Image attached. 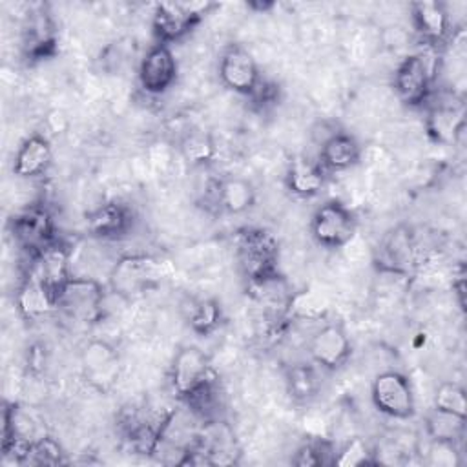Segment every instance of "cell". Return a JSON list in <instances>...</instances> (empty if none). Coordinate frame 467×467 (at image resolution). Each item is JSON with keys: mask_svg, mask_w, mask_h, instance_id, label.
Returning <instances> with one entry per match:
<instances>
[{"mask_svg": "<svg viewBox=\"0 0 467 467\" xmlns=\"http://www.w3.org/2000/svg\"><path fill=\"white\" fill-rule=\"evenodd\" d=\"M237 263L246 283L263 281L279 274V243L272 232L248 226L235 235Z\"/></svg>", "mask_w": 467, "mask_h": 467, "instance_id": "1", "label": "cell"}, {"mask_svg": "<svg viewBox=\"0 0 467 467\" xmlns=\"http://www.w3.org/2000/svg\"><path fill=\"white\" fill-rule=\"evenodd\" d=\"M215 7L212 2H159L151 15V33L157 44L171 46L186 38Z\"/></svg>", "mask_w": 467, "mask_h": 467, "instance_id": "2", "label": "cell"}, {"mask_svg": "<svg viewBox=\"0 0 467 467\" xmlns=\"http://www.w3.org/2000/svg\"><path fill=\"white\" fill-rule=\"evenodd\" d=\"M436 66L427 53H410L394 69L392 88L400 102L409 108H423L434 93Z\"/></svg>", "mask_w": 467, "mask_h": 467, "instance_id": "3", "label": "cell"}, {"mask_svg": "<svg viewBox=\"0 0 467 467\" xmlns=\"http://www.w3.org/2000/svg\"><path fill=\"white\" fill-rule=\"evenodd\" d=\"M168 265L150 254H126L109 272V286L122 297L139 296L162 281Z\"/></svg>", "mask_w": 467, "mask_h": 467, "instance_id": "4", "label": "cell"}, {"mask_svg": "<svg viewBox=\"0 0 467 467\" xmlns=\"http://www.w3.org/2000/svg\"><path fill=\"white\" fill-rule=\"evenodd\" d=\"M106 286L86 275H71L57 297V310L75 323L95 325L104 317Z\"/></svg>", "mask_w": 467, "mask_h": 467, "instance_id": "5", "label": "cell"}, {"mask_svg": "<svg viewBox=\"0 0 467 467\" xmlns=\"http://www.w3.org/2000/svg\"><path fill=\"white\" fill-rule=\"evenodd\" d=\"M15 244L24 250L29 259L58 241L57 224L51 212L42 204H29L18 212L9 224Z\"/></svg>", "mask_w": 467, "mask_h": 467, "instance_id": "6", "label": "cell"}, {"mask_svg": "<svg viewBox=\"0 0 467 467\" xmlns=\"http://www.w3.org/2000/svg\"><path fill=\"white\" fill-rule=\"evenodd\" d=\"M374 409L392 420H410L416 412V400L410 379L394 368L376 374L370 385Z\"/></svg>", "mask_w": 467, "mask_h": 467, "instance_id": "7", "label": "cell"}, {"mask_svg": "<svg viewBox=\"0 0 467 467\" xmlns=\"http://www.w3.org/2000/svg\"><path fill=\"white\" fill-rule=\"evenodd\" d=\"M358 230L356 213L341 201L330 199L323 202L312 215L310 234L314 241L327 250L347 246Z\"/></svg>", "mask_w": 467, "mask_h": 467, "instance_id": "8", "label": "cell"}, {"mask_svg": "<svg viewBox=\"0 0 467 467\" xmlns=\"http://www.w3.org/2000/svg\"><path fill=\"white\" fill-rule=\"evenodd\" d=\"M416 239L407 224H398L387 230L374 252L376 268L387 275H409L416 266Z\"/></svg>", "mask_w": 467, "mask_h": 467, "instance_id": "9", "label": "cell"}, {"mask_svg": "<svg viewBox=\"0 0 467 467\" xmlns=\"http://www.w3.org/2000/svg\"><path fill=\"white\" fill-rule=\"evenodd\" d=\"M80 370L95 392L108 394L120 378V356L109 341L91 339L80 352Z\"/></svg>", "mask_w": 467, "mask_h": 467, "instance_id": "10", "label": "cell"}, {"mask_svg": "<svg viewBox=\"0 0 467 467\" xmlns=\"http://www.w3.org/2000/svg\"><path fill=\"white\" fill-rule=\"evenodd\" d=\"M219 80L241 97H250L263 80L255 57L243 44H228L219 55Z\"/></svg>", "mask_w": 467, "mask_h": 467, "instance_id": "11", "label": "cell"}, {"mask_svg": "<svg viewBox=\"0 0 467 467\" xmlns=\"http://www.w3.org/2000/svg\"><path fill=\"white\" fill-rule=\"evenodd\" d=\"M210 358L195 345L181 347L170 367V385L179 401L192 396L202 383L213 376Z\"/></svg>", "mask_w": 467, "mask_h": 467, "instance_id": "12", "label": "cell"}, {"mask_svg": "<svg viewBox=\"0 0 467 467\" xmlns=\"http://www.w3.org/2000/svg\"><path fill=\"white\" fill-rule=\"evenodd\" d=\"M179 64L171 51V46L153 44L139 62V86L148 95L166 93L177 80Z\"/></svg>", "mask_w": 467, "mask_h": 467, "instance_id": "13", "label": "cell"}, {"mask_svg": "<svg viewBox=\"0 0 467 467\" xmlns=\"http://www.w3.org/2000/svg\"><path fill=\"white\" fill-rule=\"evenodd\" d=\"M57 29L51 15L36 5L26 15L22 26V53L27 62H42L57 53Z\"/></svg>", "mask_w": 467, "mask_h": 467, "instance_id": "14", "label": "cell"}, {"mask_svg": "<svg viewBox=\"0 0 467 467\" xmlns=\"http://www.w3.org/2000/svg\"><path fill=\"white\" fill-rule=\"evenodd\" d=\"M312 363L325 370H337L347 365L352 354L350 337L341 323H327L317 328L308 341Z\"/></svg>", "mask_w": 467, "mask_h": 467, "instance_id": "15", "label": "cell"}, {"mask_svg": "<svg viewBox=\"0 0 467 467\" xmlns=\"http://www.w3.org/2000/svg\"><path fill=\"white\" fill-rule=\"evenodd\" d=\"M135 212L120 201H108L86 215V228L97 239H120L133 230Z\"/></svg>", "mask_w": 467, "mask_h": 467, "instance_id": "16", "label": "cell"}, {"mask_svg": "<svg viewBox=\"0 0 467 467\" xmlns=\"http://www.w3.org/2000/svg\"><path fill=\"white\" fill-rule=\"evenodd\" d=\"M414 31L429 46H440L451 35V15L441 2L421 0L410 4Z\"/></svg>", "mask_w": 467, "mask_h": 467, "instance_id": "17", "label": "cell"}, {"mask_svg": "<svg viewBox=\"0 0 467 467\" xmlns=\"http://www.w3.org/2000/svg\"><path fill=\"white\" fill-rule=\"evenodd\" d=\"M15 305L18 314L27 321H35L57 310V301L53 294L31 265L16 288Z\"/></svg>", "mask_w": 467, "mask_h": 467, "instance_id": "18", "label": "cell"}, {"mask_svg": "<svg viewBox=\"0 0 467 467\" xmlns=\"http://www.w3.org/2000/svg\"><path fill=\"white\" fill-rule=\"evenodd\" d=\"M286 190L299 199H312L321 193L327 184V170L319 161L306 155H296L285 171Z\"/></svg>", "mask_w": 467, "mask_h": 467, "instance_id": "19", "label": "cell"}, {"mask_svg": "<svg viewBox=\"0 0 467 467\" xmlns=\"http://www.w3.org/2000/svg\"><path fill=\"white\" fill-rule=\"evenodd\" d=\"M53 161V148L46 135L33 133L22 140L13 159V173L20 179H35L47 171Z\"/></svg>", "mask_w": 467, "mask_h": 467, "instance_id": "20", "label": "cell"}, {"mask_svg": "<svg viewBox=\"0 0 467 467\" xmlns=\"http://www.w3.org/2000/svg\"><path fill=\"white\" fill-rule=\"evenodd\" d=\"M29 265L36 270V274L40 275V279L44 281V285L49 288V292L57 301L60 290L71 277L69 250L60 241H57L55 244L40 252L36 257H31Z\"/></svg>", "mask_w": 467, "mask_h": 467, "instance_id": "21", "label": "cell"}, {"mask_svg": "<svg viewBox=\"0 0 467 467\" xmlns=\"http://www.w3.org/2000/svg\"><path fill=\"white\" fill-rule=\"evenodd\" d=\"M361 161V144L347 131H332L319 148V162L327 171H345Z\"/></svg>", "mask_w": 467, "mask_h": 467, "instance_id": "22", "label": "cell"}, {"mask_svg": "<svg viewBox=\"0 0 467 467\" xmlns=\"http://www.w3.org/2000/svg\"><path fill=\"white\" fill-rule=\"evenodd\" d=\"M463 130V117L462 109L454 108L452 104L440 102L432 104L425 117V131L427 137L436 144H452L456 137Z\"/></svg>", "mask_w": 467, "mask_h": 467, "instance_id": "23", "label": "cell"}, {"mask_svg": "<svg viewBox=\"0 0 467 467\" xmlns=\"http://www.w3.org/2000/svg\"><path fill=\"white\" fill-rule=\"evenodd\" d=\"M213 192L215 204L230 215H241L252 210L257 199L254 184L243 177H224L215 182Z\"/></svg>", "mask_w": 467, "mask_h": 467, "instance_id": "24", "label": "cell"}, {"mask_svg": "<svg viewBox=\"0 0 467 467\" xmlns=\"http://www.w3.org/2000/svg\"><path fill=\"white\" fill-rule=\"evenodd\" d=\"M423 427L431 441L458 443L465 436V416L432 407L423 420Z\"/></svg>", "mask_w": 467, "mask_h": 467, "instance_id": "25", "label": "cell"}, {"mask_svg": "<svg viewBox=\"0 0 467 467\" xmlns=\"http://www.w3.org/2000/svg\"><path fill=\"white\" fill-rule=\"evenodd\" d=\"M186 321L192 332L197 336H210L219 328L223 321V306L215 297L193 299L188 306Z\"/></svg>", "mask_w": 467, "mask_h": 467, "instance_id": "26", "label": "cell"}, {"mask_svg": "<svg viewBox=\"0 0 467 467\" xmlns=\"http://www.w3.org/2000/svg\"><path fill=\"white\" fill-rule=\"evenodd\" d=\"M181 155L190 166L201 168L210 164L217 155V146L212 133L204 130H190L179 142Z\"/></svg>", "mask_w": 467, "mask_h": 467, "instance_id": "27", "label": "cell"}, {"mask_svg": "<svg viewBox=\"0 0 467 467\" xmlns=\"http://www.w3.org/2000/svg\"><path fill=\"white\" fill-rule=\"evenodd\" d=\"M286 389L292 400L308 401L319 390V378L312 365L296 363L286 370Z\"/></svg>", "mask_w": 467, "mask_h": 467, "instance_id": "28", "label": "cell"}, {"mask_svg": "<svg viewBox=\"0 0 467 467\" xmlns=\"http://www.w3.org/2000/svg\"><path fill=\"white\" fill-rule=\"evenodd\" d=\"M64 462L66 458L60 443L55 438L42 434L27 447V451L22 454L18 463L20 465H60Z\"/></svg>", "mask_w": 467, "mask_h": 467, "instance_id": "29", "label": "cell"}, {"mask_svg": "<svg viewBox=\"0 0 467 467\" xmlns=\"http://www.w3.org/2000/svg\"><path fill=\"white\" fill-rule=\"evenodd\" d=\"M337 449L330 441L325 440H310L303 443L294 458L292 463L297 467H314V465H332L336 460Z\"/></svg>", "mask_w": 467, "mask_h": 467, "instance_id": "30", "label": "cell"}, {"mask_svg": "<svg viewBox=\"0 0 467 467\" xmlns=\"http://www.w3.org/2000/svg\"><path fill=\"white\" fill-rule=\"evenodd\" d=\"M432 407L467 418V396L463 387H460L454 381L440 383L434 392Z\"/></svg>", "mask_w": 467, "mask_h": 467, "instance_id": "31", "label": "cell"}, {"mask_svg": "<svg viewBox=\"0 0 467 467\" xmlns=\"http://www.w3.org/2000/svg\"><path fill=\"white\" fill-rule=\"evenodd\" d=\"M334 463L336 465L372 463V452H370L367 441H363L359 436H356V438H350L341 449H337Z\"/></svg>", "mask_w": 467, "mask_h": 467, "instance_id": "32", "label": "cell"}, {"mask_svg": "<svg viewBox=\"0 0 467 467\" xmlns=\"http://www.w3.org/2000/svg\"><path fill=\"white\" fill-rule=\"evenodd\" d=\"M252 100V104L259 109H266L274 104H277L279 100V84L272 82V80H266L263 77V80L259 82V86L255 88V91L248 97Z\"/></svg>", "mask_w": 467, "mask_h": 467, "instance_id": "33", "label": "cell"}, {"mask_svg": "<svg viewBox=\"0 0 467 467\" xmlns=\"http://www.w3.org/2000/svg\"><path fill=\"white\" fill-rule=\"evenodd\" d=\"M44 347L42 345H33L31 350L27 352V367L31 372H40L42 365L46 363L44 359Z\"/></svg>", "mask_w": 467, "mask_h": 467, "instance_id": "34", "label": "cell"}, {"mask_svg": "<svg viewBox=\"0 0 467 467\" xmlns=\"http://www.w3.org/2000/svg\"><path fill=\"white\" fill-rule=\"evenodd\" d=\"M452 290H454V292H456V296H458L460 308H463V290H465V281H463V277H462V275L456 279V283H452Z\"/></svg>", "mask_w": 467, "mask_h": 467, "instance_id": "35", "label": "cell"}]
</instances>
